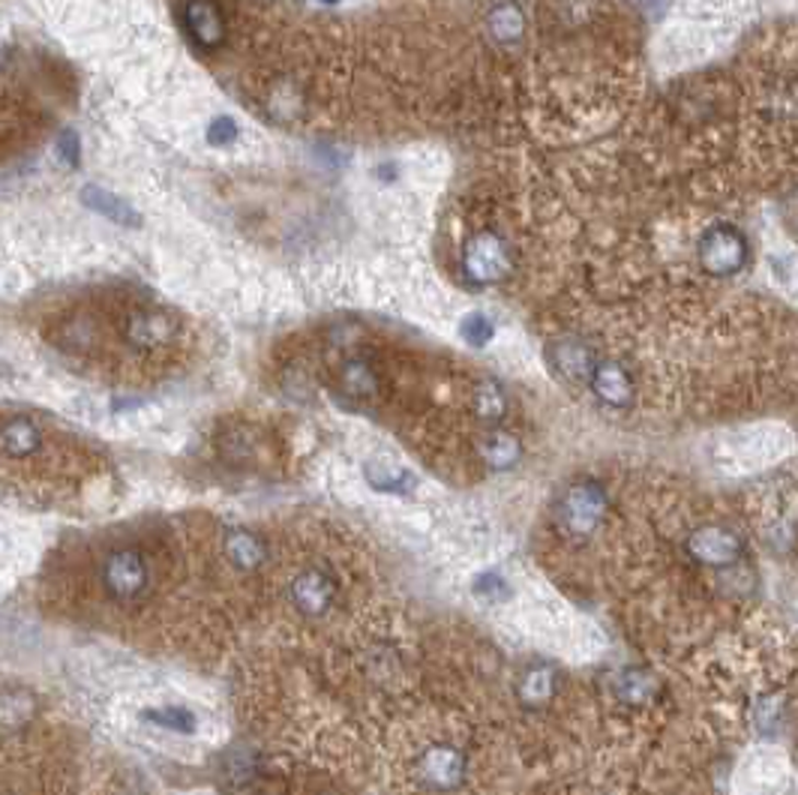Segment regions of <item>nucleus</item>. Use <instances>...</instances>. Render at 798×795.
Listing matches in <instances>:
<instances>
[{
    "label": "nucleus",
    "mask_w": 798,
    "mask_h": 795,
    "mask_svg": "<svg viewBox=\"0 0 798 795\" xmlns=\"http://www.w3.org/2000/svg\"><path fill=\"white\" fill-rule=\"evenodd\" d=\"M610 511V499L600 483L595 480H583L574 483L564 492L562 507H559V526L571 535V538H588L600 528Z\"/></svg>",
    "instance_id": "nucleus-1"
},
{
    "label": "nucleus",
    "mask_w": 798,
    "mask_h": 795,
    "mask_svg": "<svg viewBox=\"0 0 798 795\" xmlns=\"http://www.w3.org/2000/svg\"><path fill=\"white\" fill-rule=\"evenodd\" d=\"M462 270L471 282L478 285H495L511 277L514 270V253L502 234L481 232L469 237L462 249Z\"/></svg>",
    "instance_id": "nucleus-2"
},
{
    "label": "nucleus",
    "mask_w": 798,
    "mask_h": 795,
    "mask_svg": "<svg viewBox=\"0 0 798 795\" xmlns=\"http://www.w3.org/2000/svg\"><path fill=\"white\" fill-rule=\"evenodd\" d=\"M748 237L732 229V225H715L700 237V246H696V256L703 261V268L712 273V277H732L744 268L748 261Z\"/></svg>",
    "instance_id": "nucleus-3"
},
{
    "label": "nucleus",
    "mask_w": 798,
    "mask_h": 795,
    "mask_svg": "<svg viewBox=\"0 0 798 795\" xmlns=\"http://www.w3.org/2000/svg\"><path fill=\"white\" fill-rule=\"evenodd\" d=\"M466 772H469V760L454 745H433V748L423 750V757L418 760V778H421V784L435 790V793L457 790L466 781Z\"/></svg>",
    "instance_id": "nucleus-4"
},
{
    "label": "nucleus",
    "mask_w": 798,
    "mask_h": 795,
    "mask_svg": "<svg viewBox=\"0 0 798 795\" xmlns=\"http://www.w3.org/2000/svg\"><path fill=\"white\" fill-rule=\"evenodd\" d=\"M289 595H292L294 607L301 609L304 616H325L333 607L337 595H340V583L325 568L309 564V568H304L294 576L292 585H289Z\"/></svg>",
    "instance_id": "nucleus-5"
},
{
    "label": "nucleus",
    "mask_w": 798,
    "mask_h": 795,
    "mask_svg": "<svg viewBox=\"0 0 798 795\" xmlns=\"http://www.w3.org/2000/svg\"><path fill=\"white\" fill-rule=\"evenodd\" d=\"M684 550L693 562L703 564V568H727V564L739 562L741 538L724 526H700L696 531H691Z\"/></svg>",
    "instance_id": "nucleus-6"
},
{
    "label": "nucleus",
    "mask_w": 798,
    "mask_h": 795,
    "mask_svg": "<svg viewBox=\"0 0 798 795\" xmlns=\"http://www.w3.org/2000/svg\"><path fill=\"white\" fill-rule=\"evenodd\" d=\"M588 387L591 394L610 406V409H631L636 397L634 375L624 370L619 361H598L595 370L588 375Z\"/></svg>",
    "instance_id": "nucleus-7"
},
{
    "label": "nucleus",
    "mask_w": 798,
    "mask_h": 795,
    "mask_svg": "<svg viewBox=\"0 0 798 795\" xmlns=\"http://www.w3.org/2000/svg\"><path fill=\"white\" fill-rule=\"evenodd\" d=\"M547 361H550L555 373L562 375L564 382H571V385H588V375L595 370L598 358H595V351L588 349L583 340L564 337V340L550 342Z\"/></svg>",
    "instance_id": "nucleus-8"
},
{
    "label": "nucleus",
    "mask_w": 798,
    "mask_h": 795,
    "mask_svg": "<svg viewBox=\"0 0 798 795\" xmlns=\"http://www.w3.org/2000/svg\"><path fill=\"white\" fill-rule=\"evenodd\" d=\"M184 24L196 46L220 48L225 43V15L216 0H187Z\"/></svg>",
    "instance_id": "nucleus-9"
},
{
    "label": "nucleus",
    "mask_w": 798,
    "mask_h": 795,
    "mask_svg": "<svg viewBox=\"0 0 798 795\" xmlns=\"http://www.w3.org/2000/svg\"><path fill=\"white\" fill-rule=\"evenodd\" d=\"M177 321L163 309H139L127 318V340L136 349H160L175 340Z\"/></svg>",
    "instance_id": "nucleus-10"
},
{
    "label": "nucleus",
    "mask_w": 798,
    "mask_h": 795,
    "mask_svg": "<svg viewBox=\"0 0 798 795\" xmlns=\"http://www.w3.org/2000/svg\"><path fill=\"white\" fill-rule=\"evenodd\" d=\"M612 697L622 702V705L643 709V705H652L660 697V681L652 673H646V669H622L615 676V681H612Z\"/></svg>",
    "instance_id": "nucleus-11"
},
{
    "label": "nucleus",
    "mask_w": 798,
    "mask_h": 795,
    "mask_svg": "<svg viewBox=\"0 0 798 795\" xmlns=\"http://www.w3.org/2000/svg\"><path fill=\"white\" fill-rule=\"evenodd\" d=\"M340 387L345 397L364 399L366 402V399L378 397V387H382V382H378V373L373 363L364 361V358H352V361L342 363Z\"/></svg>",
    "instance_id": "nucleus-12"
},
{
    "label": "nucleus",
    "mask_w": 798,
    "mask_h": 795,
    "mask_svg": "<svg viewBox=\"0 0 798 795\" xmlns=\"http://www.w3.org/2000/svg\"><path fill=\"white\" fill-rule=\"evenodd\" d=\"M471 411L474 418L483 423H498L507 414V397L498 382L493 378H483L471 390Z\"/></svg>",
    "instance_id": "nucleus-13"
},
{
    "label": "nucleus",
    "mask_w": 798,
    "mask_h": 795,
    "mask_svg": "<svg viewBox=\"0 0 798 795\" xmlns=\"http://www.w3.org/2000/svg\"><path fill=\"white\" fill-rule=\"evenodd\" d=\"M225 552H228L232 564H237L240 571H253V568H259L268 559V547L253 531H232L228 540H225Z\"/></svg>",
    "instance_id": "nucleus-14"
},
{
    "label": "nucleus",
    "mask_w": 798,
    "mask_h": 795,
    "mask_svg": "<svg viewBox=\"0 0 798 795\" xmlns=\"http://www.w3.org/2000/svg\"><path fill=\"white\" fill-rule=\"evenodd\" d=\"M478 456H481L486 466L498 468V471H502V468L517 466V459H519L517 435H511V433L483 435L481 442H478Z\"/></svg>",
    "instance_id": "nucleus-15"
},
{
    "label": "nucleus",
    "mask_w": 798,
    "mask_h": 795,
    "mask_svg": "<svg viewBox=\"0 0 798 795\" xmlns=\"http://www.w3.org/2000/svg\"><path fill=\"white\" fill-rule=\"evenodd\" d=\"M523 27H526V19H523V10H519L517 3H502L490 15V34L498 43H505V46L523 36Z\"/></svg>",
    "instance_id": "nucleus-16"
},
{
    "label": "nucleus",
    "mask_w": 798,
    "mask_h": 795,
    "mask_svg": "<svg viewBox=\"0 0 798 795\" xmlns=\"http://www.w3.org/2000/svg\"><path fill=\"white\" fill-rule=\"evenodd\" d=\"M555 697V673L550 669H531L519 681V700L526 705H540Z\"/></svg>",
    "instance_id": "nucleus-17"
},
{
    "label": "nucleus",
    "mask_w": 798,
    "mask_h": 795,
    "mask_svg": "<svg viewBox=\"0 0 798 795\" xmlns=\"http://www.w3.org/2000/svg\"><path fill=\"white\" fill-rule=\"evenodd\" d=\"M366 480L385 492H402L414 487V478L402 466H390V463H373L366 466Z\"/></svg>",
    "instance_id": "nucleus-18"
},
{
    "label": "nucleus",
    "mask_w": 798,
    "mask_h": 795,
    "mask_svg": "<svg viewBox=\"0 0 798 795\" xmlns=\"http://www.w3.org/2000/svg\"><path fill=\"white\" fill-rule=\"evenodd\" d=\"M84 201L94 208V211L106 213L112 220H118V223H127L132 225L136 223V211H132L127 201H120L118 196H112L106 189H96V187H87L84 189Z\"/></svg>",
    "instance_id": "nucleus-19"
},
{
    "label": "nucleus",
    "mask_w": 798,
    "mask_h": 795,
    "mask_svg": "<svg viewBox=\"0 0 798 795\" xmlns=\"http://www.w3.org/2000/svg\"><path fill=\"white\" fill-rule=\"evenodd\" d=\"M148 721L156 726H163V729H175V733H196V714L184 709V705H165V709H153L148 712Z\"/></svg>",
    "instance_id": "nucleus-20"
},
{
    "label": "nucleus",
    "mask_w": 798,
    "mask_h": 795,
    "mask_svg": "<svg viewBox=\"0 0 798 795\" xmlns=\"http://www.w3.org/2000/svg\"><path fill=\"white\" fill-rule=\"evenodd\" d=\"M112 580L118 585L120 592H139L141 585H144V564L136 559V556H120L118 562H115V573H112Z\"/></svg>",
    "instance_id": "nucleus-21"
},
{
    "label": "nucleus",
    "mask_w": 798,
    "mask_h": 795,
    "mask_svg": "<svg viewBox=\"0 0 798 795\" xmlns=\"http://www.w3.org/2000/svg\"><path fill=\"white\" fill-rule=\"evenodd\" d=\"M495 325L483 313H471V316L462 318V337L471 342V346H486L493 340Z\"/></svg>",
    "instance_id": "nucleus-22"
},
{
    "label": "nucleus",
    "mask_w": 798,
    "mask_h": 795,
    "mask_svg": "<svg viewBox=\"0 0 798 795\" xmlns=\"http://www.w3.org/2000/svg\"><path fill=\"white\" fill-rule=\"evenodd\" d=\"M474 592L483 597V600H490V604H498V600H505V597H511V588H507V583L502 580V576H493V573H486V576H481L478 583H474Z\"/></svg>",
    "instance_id": "nucleus-23"
},
{
    "label": "nucleus",
    "mask_w": 798,
    "mask_h": 795,
    "mask_svg": "<svg viewBox=\"0 0 798 795\" xmlns=\"http://www.w3.org/2000/svg\"><path fill=\"white\" fill-rule=\"evenodd\" d=\"M208 139L213 144H225V141L237 139V124L232 117H216L211 127H208Z\"/></svg>",
    "instance_id": "nucleus-24"
},
{
    "label": "nucleus",
    "mask_w": 798,
    "mask_h": 795,
    "mask_svg": "<svg viewBox=\"0 0 798 795\" xmlns=\"http://www.w3.org/2000/svg\"><path fill=\"white\" fill-rule=\"evenodd\" d=\"M321 3H340V0H321Z\"/></svg>",
    "instance_id": "nucleus-25"
}]
</instances>
